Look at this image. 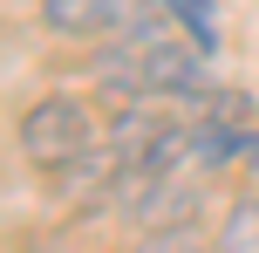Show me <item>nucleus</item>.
Returning <instances> with one entry per match:
<instances>
[{"instance_id": "7", "label": "nucleus", "mask_w": 259, "mask_h": 253, "mask_svg": "<svg viewBox=\"0 0 259 253\" xmlns=\"http://www.w3.org/2000/svg\"><path fill=\"white\" fill-rule=\"evenodd\" d=\"M219 253H259V192H239L219 219Z\"/></svg>"}, {"instance_id": "3", "label": "nucleus", "mask_w": 259, "mask_h": 253, "mask_svg": "<svg viewBox=\"0 0 259 253\" xmlns=\"http://www.w3.org/2000/svg\"><path fill=\"white\" fill-rule=\"evenodd\" d=\"M170 0H103V34L109 41H170Z\"/></svg>"}, {"instance_id": "5", "label": "nucleus", "mask_w": 259, "mask_h": 253, "mask_svg": "<svg viewBox=\"0 0 259 253\" xmlns=\"http://www.w3.org/2000/svg\"><path fill=\"white\" fill-rule=\"evenodd\" d=\"M41 27L82 41V34H103V0H41Z\"/></svg>"}, {"instance_id": "2", "label": "nucleus", "mask_w": 259, "mask_h": 253, "mask_svg": "<svg viewBox=\"0 0 259 253\" xmlns=\"http://www.w3.org/2000/svg\"><path fill=\"white\" fill-rule=\"evenodd\" d=\"M150 103H164V96H150ZM150 103H130V110H116V123H109V151H116L123 164H143L170 130H178V123H170L164 110H150Z\"/></svg>"}, {"instance_id": "4", "label": "nucleus", "mask_w": 259, "mask_h": 253, "mask_svg": "<svg viewBox=\"0 0 259 253\" xmlns=\"http://www.w3.org/2000/svg\"><path fill=\"white\" fill-rule=\"evenodd\" d=\"M116 171H123V158L109 144H96V151H82L75 164H62V171H48V178H55L62 199H103V192L116 185Z\"/></svg>"}, {"instance_id": "6", "label": "nucleus", "mask_w": 259, "mask_h": 253, "mask_svg": "<svg viewBox=\"0 0 259 253\" xmlns=\"http://www.w3.org/2000/svg\"><path fill=\"white\" fill-rule=\"evenodd\" d=\"M130 253H219V240H205V226L184 219V226H143Z\"/></svg>"}, {"instance_id": "1", "label": "nucleus", "mask_w": 259, "mask_h": 253, "mask_svg": "<svg viewBox=\"0 0 259 253\" xmlns=\"http://www.w3.org/2000/svg\"><path fill=\"white\" fill-rule=\"evenodd\" d=\"M14 144H21V158L34 164V171H62L82 151H96V110L82 103V96H41V103L21 110Z\"/></svg>"}]
</instances>
